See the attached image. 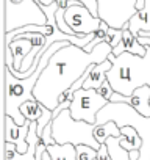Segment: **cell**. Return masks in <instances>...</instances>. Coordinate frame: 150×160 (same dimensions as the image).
Returning a JSON list of instances; mask_svg holds the SVG:
<instances>
[{
    "mask_svg": "<svg viewBox=\"0 0 150 160\" xmlns=\"http://www.w3.org/2000/svg\"><path fill=\"white\" fill-rule=\"evenodd\" d=\"M122 36H124V30H117V28H108L106 32V38H105V42H108L113 49H116L120 41H122Z\"/></svg>",
    "mask_w": 150,
    "mask_h": 160,
    "instance_id": "19",
    "label": "cell"
},
{
    "mask_svg": "<svg viewBox=\"0 0 150 160\" xmlns=\"http://www.w3.org/2000/svg\"><path fill=\"white\" fill-rule=\"evenodd\" d=\"M21 113L22 116L27 119V121H31V122H38L44 113V105L38 101H28L25 102L22 107H21Z\"/></svg>",
    "mask_w": 150,
    "mask_h": 160,
    "instance_id": "16",
    "label": "cell"
},
{
    "mask_svg": "<svg viewBox=\"0 0 150 160\" xmlns=\"http://www.w3.org/2000/svg\"><path fill=\"white\" fill-rule=\"evenodd\" d=\"M138 41H139L142 46L150 47V36H138Z\"/></svg>",
    "mask_w": 150,
    "mask_h": 160,
    "instance_id": "23",
    "label": "cell"
},
{
    "mask_svg": "<svg viewBox=\"0 0 150 160\" xmlns=\"http://www.w3.org/2000/svg\"><path fill=\"white\" fill-rule=\"evenodd\" d=\"M111 68H113V61H110V60H106V61H103V63H100V64H96V66L92 68V71H91L88 80L85 82L83 88H85V90H99V88L106 82V80H108V78H106V74L111 71Z\"/></svg>",
    "mask_w": 150,
    "mask_h": 160,
    "instance_id": "11",
    "label": "cell"
},
{
    "mask_svg": "<svg viewBox=\"0 0 150 160\" xmlns=\"http://www.w3.org/2000/svg\"><path fill=\"white\" fill-rule=\"evenodd\" d=\"M106 146L110 149V154L113 157V160H130V152L120 148V137L119 138H108L106 140Z\"/></svg>",
    "mask_w": 150,
    "mask_h": 160,
    "instance_id": "17",
    "label": "cell"
},
{
    "mask_svg": "<svg viewBox=\"0 0 150 160\" xmlns=\"http://www.w3.org/2000/svg\"><path fill=\"white\" fill-rule=\"evenodd\" d=\"M147 47V46H145ZM113 61L111 71L106 74L114 93L122 96H131L134 90L141 87H150V47H147L145 57L131 55L128 52L114 57H108Z\"/></svg>",
    "mask_w": 150,
    "mask_h": 160,
    "instance_id": "2",
    "label": "cell"
},
{
    "mask_svg": "<svg viewBox=\"0 0 150 160\" xmlns=\"http://www.w3.org/2000/svg\"><path fill=\"white\" fill-rule=\"evenodd\" d=\"M111 137H114V138L122 137L120 127H119L114 121H108V122H105V124L96 126V129H94V138L97 140L99 144L106 143V140L111 138Z\"/></svg>",
    "mask_w": 150,
    "mask_h": 160,
    "instance_id": "14",
    "label": "cell"
},
{
    "mask_svg": "<svg viewBox=\"0 0 150 160\" xmlns=\"http://www.w3.org/2000/svg\"><path fill=\"white\" fill-rule=\"evenodd\" d=\"M138 0H97L99 18L111 28H128L130 19L138 13Z\"/></svg>",
    "mask_w": 150,
    "mask_h": 160,
    "instance_id": "6",
    "label": "cell"
},
{
    "mask_svg": "<svg viewBox=\"0 0 150 160\" xmlns=\"http://www.w3.org/2000/svg\"><path fill=\"white\" fill-rule=\"evenodd\" d=\"M77 160H97V149L86 144L77 146Z\"/></svg>",
    "mask_w": 150,
    "mask_h": 160,
    "instance_id": "18",
    "label": "cell"
},
{
    "mask_svg": "<svg viewBox=\"0 0 150 160\" xmlns=\"http://www.w3.org/2000/svg\"><path fill=\"white\" fill-rule=\"evenodd\" d=\"M7 47H10V50H11V55H13V60H14V69L17 72H21L24 60L28 57V53L35 47L33 41L31 39H25V38H17L11 44H8Z\"/></svg>",
    "mask_w": 150,
    "mask_h": 160,
    "instance_id": "10",
    "label": "cell"
},
{
    "mask_svg": "<svg viewBox=\"0 0 150 160\" xmlns=\"http://www.w3.org/2000/svg\"><path fill=\"white\" fill-rule=\"evenodd\" d=\"M52 160H77V148L73 144H52L47 148Z\"/></svg>",
    "mask_w": 150,
    "mask_h": 160,
    "instance_id": "15",
    "label": "cell"
},
{
    "mask_svg": "<svg viewBox=\"0 0 150 160\" xmlns=\"http://www.w3.org/2000/svg\"><path fill=\"white\" fill-rule=\"evenodd\" d=\"M128 30L138 38L141 32H150V0H145L144 10L138 11L128 22Z\"/></svg>",
    "mask_w": 150,
    "mask_h": 160,
    "instance_id": "12",
    "label": "cell"
},
{
    "mask_svg": "<svg viewBox=\"0 0 150 160\" xmlns=\"http://www.w3.org/2000/svg\"><path fill=\"white\" fill-rule=\"evenodd\" d=\"M64 21L78 36L96 33L103 22L100 18H96L82 2H75V0L69 2V7L64 11Z\"/></svg>",
    "mask_w": 150,
    "mask_h": 160,
    "instance_id": "7",
    "label": "cell"
},
{
    "mask_svg": "<svg viewBox=\"0 0 150 160\" xmlns=\"http://www.w3.org/2000/svg\"><path fill=\"white\" fill-rule=\"evenodd\" d=\"M35 2H36L39 7H50V5L56 3V0H35Z\"/></svg>",
    "mask_w": 150,
    "mask_h": 160,
    "instance_id": "22",
    "label": "cell"
},
{
    "mask_svg": "<svg viewBox=\"0 0 150 160\" xmlns=\"http://www.w3.org/2000/svg\"><path fill=\"white\" fill-rule=\"evenodd\" d=\"M120 148L125 151H139L142 146V138L139 135V132L133 127V126H125L120 127Z\"/></svg>",
    "mask_w": 150,
    "mask_h": 160,
    "instance_id": "13",
    "label": "cell"
},
{
    "mask_svg": "<svg viewBox=\"0 0 150 160\" xmlns=\"http://www.w3.org/2000/svg\"><path fill=\"white\" fill-rule=\"evenodd\" d=\"M27 25H47V16L35 0H22L17 5L5 3V33Z\"/></svg>",
    "mask_w": 150,
    "mask_h": 160,
    "instance_id": "4",
    "label": "cell"
},
{
    "mask_svg": "<svg viewBox=\"0 0 150 160\" xmlns=\"http://www.w3.org/2000/svg\"><path fill=\"white\" fill-rule=\"evenodd\" d=\"M42 160H52V157H50V154H49L47 151L42 154Z\"/></svg>",
    "mask_w": 150,
    "mask_h": 160,
    "instance_id": "24",
    "label": "cell"
},
{
    "mask_svg": "<svg viewBox=\"0 0 150 160\" xmlns=\"http://www.w3.org/2000/svg\"><path fill=\"white\" fill-rule=\"evenodd\" d=\"M110 102L99 94L97 90H78L73 94L72 105L69 108L70 116L75 121H85L89 124H97V115Z\"/></svg>",
    "mask_w": 150,
    "mask_h": 160,
    "instance_id": "5",
    "label": "cell"
},
{
    "mask_svg": "<svg viewBox=\"0 0 150 160\" xmlns=\"http://www.w3.org/2000/svg\"><path fill=\"white\" fill-rule=\"evenodd\" d=\"M113 53V47L108 42H100L92 52H86L73 44L61 47L49 61L42 71L38 83L33 90V96L45 108L55 112L59 105V98L88 71L91 64H100Z\"/></svg>",
    "mask_w": 150,
    "mask_h": 160,
    "instance_id": "1",
    "label": "cell"
},
{
    "mask_svg": "<svg viewBox=\"0 0 150 160\" xmlns=\"http://www.w3.org/2000/svg\"><path fill=\"white\" fill-rule=\"evenodd\" d=\"M99 91V94L102 96V98H105L108 102H111V99H113V94H114V90H113V87H111V83L108 82V80H106V82L97 90Z\"/></svg>",
    "mask_w": 150,
    "mask_h": 160,
    "instance_id": "20",
    "label": "cell"
},
{
    "mask_svg": "<svg viewBox=\"0 0 150 160\" xmlns=\"http://www.w3.org/2000/svg\"><path fill=\"white\" fill-rule=\"evenodd\" d=\"M97 160H113L111 154H110V149L106 146V143L100 144V149L97 151Z\"/></svg>",
    "mask_w": 150,
    "mask_h": 160,
    "instance_id": "21",
    "label": "cell"
},
{
    "mask_svg": "<svg viewBox=\"0 0 150 160\" xmlns=\"http://www.w3.org/2000/svg\"><path fill=\"white\" fill-rule=\"evenodd\" d=\"M125 52H128L131 55H138V57H145V53H147V47L142 46L138 41V38L128 28H124L122 41H120V44L116 49H113V55L114 57H119V55H122Z\"/></svg>",
    "mask_w": 150,
    "mask_h": 160,
    "instance_id": "9",
    "label": "cell"
},
{
    "mask_svg": "<svg viewBox=\"0 0 150 160\" xmlns=\"http://www.w3.org/2000/svg\"><path fill=\"white\" fill-rule=\"evenodd\" d=\"M52 127H53V140L56 144H73L75 148L80 144H86L97 151L100 149V144L94 138L96 124L75 121L70 116L69 110H64L56 118H53Z\"/></svg>",
    "mask_w": 150,
    "mask_h": 160,
    "instance_id": "3",
    "label": "cell"
},
{
    "mask_svg": "<svg viewBox=\"0 0 150 160\" xmlns=\"http://www.w3.org/2000/svg\"><path fill=\"white\" fill-rule=\"evenodd\" d=\"M111 102L127 104L131 108H134L139 115L150 118V87H147V85L134 90L131 96H122L119 93H114Z\"/></svg>",
    "mask_w": 150,
    "mask_h": 160,
    "instance_id": "8",
    "label": "cell"
}]
</instances>
